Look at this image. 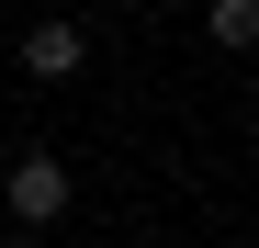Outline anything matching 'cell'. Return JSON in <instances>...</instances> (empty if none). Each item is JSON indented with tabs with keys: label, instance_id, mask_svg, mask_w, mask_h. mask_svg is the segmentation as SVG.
Segmentation results:
<instances>
[{
	"label": "cell",
	"instance_id": "obj_4",
	"mask_svg": "<svg viewBox=\"0 0 259 248\" xmlns=\"http://www.w3.org/2000/svg\"><path fill=\"white\" fill-rule=\"evenodd\" d=\"M0 248H34V237H0Z\"/></svg>",
	"mask_w": 259,
	"mask_h": 248
},
{
	"label": "cell",
	"instance_id": "obj_3",
	"mask_svg": "<svg viewBox=\"0 0 259 248\" xmlns=\"http://www.w3.org/2000/svg\"><path fill=\"white\" fill-rule=\"evenodd\" d=\"M203 34H214V57H248V46H259V0H214Z\"/></svg>",
	"mask_w": 259,
	"mask_h": 248
},
{
	"label": "cell",
	"instance_id": "obj_2",
	"mask_svg": "<svg viewBox=\"0 0 259 248\" xmlns=\"http://www.w3.org/2000/svg\"><path fill=\"white\" fill-rule=\"evenodd\" d=\"M79 57H91L79 23H23V79H79Z\"/></svg>",
	"mask_w": 259,
	"mask_h": 248
},
{
	"label": "cell",
	"instance_id": "obj_1",
	"mask_svg": "<svg viewBox=\"0 0 259 248\" xmlns=\"http://www.w3.org/2000/svg\"><path fill=\"white\" fill-rule=\"evenodd\" d=\"M0 203H12V237H46V226L68 215V158L23 147V158H12V181H0Z\"/></svg>",
	"mask_w": 259,
	"mask_h": 248
}]
</instances>
